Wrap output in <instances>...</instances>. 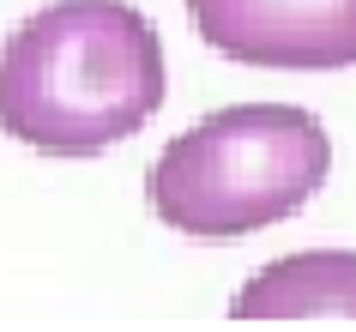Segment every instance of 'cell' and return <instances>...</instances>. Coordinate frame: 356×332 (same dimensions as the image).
Returning a JSON list of instances; mask_svg holds the SVG:
<instances>
[{
	"instance_id": "cell-1",
	"label": "cell",
	"mask_w": 356,
	"mask_h": 332,
	"mask_svg": "<svg viewBox=\"0 0 356 332\" xmlns=\"http://www.w3.org/2000/svg\"><path fill=\"white\" fill-rule=\"evenodd\" d=\"M163 109V42L127 0H55L0 49V121L42 157H103Z\"/></svg>"
},
{
	"instance_id": "cell-2",
	"label": "cell",
	"mask_w": 356,
	"mask_h": 332,
	"mask_svg": "<svg viewBox=\"0 0 356 332\" xmlns=\"http://www.w3.org/2000/svg\"><path fill=\"white\" fill-rule=\"evenodd\" d=\"M332 175V139L296 103H236L175 133L151 164V212L193 242H236L296 218Z\"/></svg>"
},
{
	"instance_id": "cell-3",
	"label": "cell",
	"mask_w": 356,
	"mask_h": 332,
	"mask_svg": "<svg viewBox=\"0 0 356 332\" xmlns=\"http://www.w3.org/2000/svg\"><path fill=\"white\" fill-rule=\"evenodd\" d=\"M188 19L206 49L242 67H356V0H188Z\"/></svg>"
},
{
	"instance_id": "cell-4",
	"label": "cell",
	"mask_w": 356,
	"mask_h": 332,
	"mask_svg": "<svg viewBox=\"0 0 356 332\" xmlns=\"http://www.w3.org/2000/svg\"><path fill=\"white\" fill-rule=\"evenodd\" d=\"M229 320H356V248H308L272 260L229 296Z\"/></svg>"
}]
</instances>
